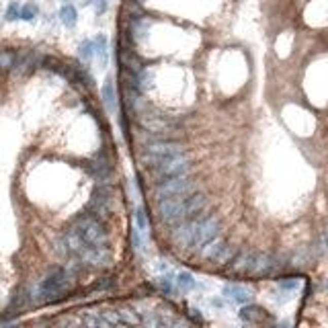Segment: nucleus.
<instances>
[{
    "label": "nucleus",
    "mask_w": 328,
    "mask_h": 328,
    "mask_svg": "<svg viewBox=\"0 0 328 328\" xmlns=\"http://www.w3.org/2000/svg\"><path fill=\"white\" fill-rule=\"evenodd\" d=\"M78 56H80L82 62H90L94 58V43H92V39H84L78 45Z\"/></svg>",
    "instance_id": "nucleus-9"
},
{
    "label": "nucleus",
    "mask_w": 328,
    "mask_h": 328,
    "mask_svg": "<svg viewBox=\"0 0 328 328\" xmlns=\"http://www.w3.org/2000/svg\"><path fill=\"white\" fill-rule=\"evenodd\" d=\"M136 230H140L142 236L148 232V217H146V211L142 205L136 209Z\"/></svg>",
    "instance_id": "nucleus-13"
},
{
    "label": "nucleus",
    "mask_w": 328,
    "mask_h": 328,
    "mask_svg": "<svg viewBox=\"0 0 328 328\" xmlns=\"http://www.w3.org/2000/svg\"><path fill=\"white\" fill-rule=\"evenodd\" d=\"M324 287H326V291H328V279H326V283H324Z\"/></svg>",
    "instance_id": "nucleus-21"
},
{
    "label": "nucleus",
    "mask_w": 328,
    "mask_h": 328,
    "mask_svg": "<svg viewBox=\"0 0 328 328\" xmlns=\"http://www.w3.org/2000/svg\"><path fill=\"white\" fill-rule=\"evenodd\" d=\"M298 285H300V281L296 277H289V279H281L279 281V287L285 289V291H293V289H298Z\"/></svg>",
    "instance_id": "nucleus-18"
},
{
    "label": "nucleus",
    "mask_w": 328,
    "mask_h": 328,
    "mask_svg": "<svg viewBox=\"0 0 328 328\" xmlns=\"http://www.w3.org/2000/svg\"><path fill=\"white\" fill-rule=\"evenodd\" d=\"M306 263H308V250H300V252H296L293 258H291V265H293V267H302V265H306Z\"/></svg>",
    "instance_id": "nucleus-19"
},
{
    "label": "nucleus",
    "mask_w": 328,
    "mask_h": 328,
    "mask_svg": "<svg viewBox=\"0 0 328 328\" xmlns=\"http://www.w3.org/2000/svg\"><path fill=\"white\" fill-rule=\"evenodd\" d=\"M138 3H144V0H138Z\"/></svg>",
    "instance_id": "nucleus-22"
},
{
    "label": "nucleus",
    "mask_w": 328,
    "mask_h": 328,
    "mask_svg": "<svg viewBox=\"0 0 328 328\" xmlns=\"http://www.w3.org/2000/svg\"><path fill=\"white\" fill-rule=\"evenodd\" d=\"M156 285L167 293V296H171L173 291H175V279H173V275H162V277H158L156 279Z\"/></svg>",
    "instance_id": "nucleus-14"
},
{
    "label": "nucleus",
    "mask_w": 328,
    "mask_h": 328,
    "mask_svg": "<svg viewBox=\"0 0 328 328\" xmlns=\"http://www.w3.org/2000/svg\"><path fill=\"white\" fill-rule=\"evenodd\" d=\"M175 283H177L181 289H185V291H189V289L195 287V279H193L191 273H187V271H181V273H179L177 279H175Z\"/></svg>",
    "instance_id": "nucleus-12"
},
{
    "label": "nucleus",
    "mask_w": 328,
    "mask_h": 328,
    "mask_svg": "<svg viewBox=\"0 0 328 328\" xmlns=\"http://www.w3.org/2000/svg\"><path fill=\"white\" fill-rule=\"evenodd\" d=\"M205 207V197L203 195H179V197H167L158 199L156 211L162 224H167L169 228H175L177 224L195 217L201 209Z\"/></svg>",
    "instance_id": "nucleus-1"
},
{
    "label": "nucleus",
    "mask_w": 328,
    "mask_h": 328,
    "mask_svg": "<svg viewBox=\"0 0 328 328\" xmlns=\"http://www.w3.org/2000/svg\"><path fill=\"white\" fill-rule=\"evenodd\" d=\"M217 234H220V222H217L215 217H199V220H197V230H195V236H193V242H191V248H195V250L203 248Z\"/></svg>",
    "instance_id": "nucleus-3"
},
{
    "label": "nucleus",
    "mask_w": 328,
    "mask_h": 328,
    "mask_svg": "<svg viewBox=\"0 0 328 328\" xmlns=\"http://www.w3.org/2000/svg\"><path fill=\"white\" fill-rule=\"evenodd\" d=\"M92 43H94V56H99L103 62H107V35L105 33H99L92 39Z\"/></svg>",
    "instance_id": "nucleus-10"
},
{
    "label": "nucleus",
    "mask_w": 328,
    "mask_h": 328,
    "mask_svg": "<svg viewBox=\"0 0 328 328\" xmlns=\"http://www.w3.org/2000/svg\"><path fill=\"white\" fill-rule=\"evenodd\" d=\"M260 316H263V310H258V308H242V312H240V318L246 322H256Z\"/></svg>",
    "instance_id": "nucleus-17"
},
{
    "label": "nucleus",
    "mask_w": 328,
    "mask_h": 328,
    "mask_svg": "<svg viewBox=\"0 0 328 328\" xmlns=\"http://www.w3.org/2000/svg\"><path fill=\"white\" fill-rule=\"evenodd\" d=\"M226 246V242L222 240V238H211L203 248H199V252H201V256L203 258H207V260H215L217 258V254H220L222 252V248Z\"/></svg>",
    "instance_id": "nucleus-7"
},
{
    "label": "nucleus",
    "mask_w": 328,
    "mask_h": 328,
    "mask_svg": "<svg viewBox=\"0 0 328 328\" xmlns=\"http://www.w3.org/2000/svg\"><path fill=\"white\" fill-rule=\"evenodd\" d=\"M132 242H134V248H136L138 252H142V250H144V242H142V234H140V230H134V232H132Z\"/></svg>",
    "instance_id": "nucleus-20"
},
{
    "label": "nucleus",
    "mask_w": 328,
    "mask_h": 328,
    "mask_svg": "<svg viewBox=\"0 0 328 328\" xmlns=\"http://www.w3.org/2000/svg\"><path fill=\"white\" fill-rule=\"evenodd\" d=\"M37 13H39L37 5L35 3H27V5L21 7V21H33L37 17Z\"/></svg>",
    "instance_id": "nucleus-15"
},
{
    "label": "nucleus",
    "mask_w": 328,
    "mask_h": 328,
    "mask_svg": "<svg viewBox=\"0 0 328 328\" xmlns=\"http://www.w3.org/2000/svg\"><path fill=\"white\" fill-rule=\"evenodd\" d=\"M224 296L228 300H232L234 304H250L252 302V291L244 285H226L224 287Z\"/></svg>",
    "instance_id": "nucleus-5"
},
{
    "label": "nucleus",
    "mask_w": 328,
    "mask_h": 328,
    "mask_svg": "<svg viewBox=\"0 0 328 328\" xmlns=\"http://www.w3.org/2000/svg\"><path fill=\"white\" fill-rule=\"evenodd\" d=\"M103 101L109 109H115V86L111 80H107L103 86Z\"/></svg>",
    "instance_id": "nucleus-11"
},
{
    "label": "nucleus",
    "mask_w": 328,
    "mask_h": 328,
    "mask_svg": "<svg viewBox=\"0 0 328 328\" xmlns=\"http://www.w3.org/2000/svg\"><path fill=\"white\" fill-rule=\"evenodd\" d=\"M185 146L181 142H175V140H156V142H150L144 146V154H152V156H177V154H183Z\"/></svg>",
    "instance_id": "nucleus-4"
},
{
    "label": "nucleus",
    "mask_w": 328,
    "mask_h": 328,
    "mask_svg": "<svg viewBox=\"0 0 328 328\" xmlns=\"http://www.w3.org/2000/svg\"><path fill=\"white\" fill-rule=\"evenodd\" d=\"M21 19V5L19 3H11L5 11V21L13 23V21H19Z\"/></svg>",
    "instance_id": "nucleus-16"
},
{
    "label": "nucleus",
    "mask_w": 328,
    "mask_h": 328,
    "mask_svg": "<svg viewBox=\"0 0 328 328\" xmlns=\"http://www.w3.org/2000/svg\"><path fill=\"white\" fill-rule=\"evenodd\" d=\"M60 21L64 23V27L74 29L76 23H78V11H76V7L74 5H64L60 9Z\"/></svg>",
    "instance_id": "nucleus-8"
},
{
    "label": "nucleus",
    "mask_w": 328,
    "mask_h": 328,
    "mask_svg": "<svg viewBox=\"0 0 328 328\" xmlns=\"http://www.w3.org/2000/svg\"><path fill=\"white\" fill-rule=\"evenodd\" d=\"M252 258H254V252H250V250H242V252H238L236 256H232V273H238V275H242V273H248V269H250V265H252Z\"/></svg>",
    "instance_id": "nucleus-6"
},
{
    "label": "nucleus",
    "mask_w": 328,
    "mask_h": 328,
    "mask_svg": "<svg viewBox=\"0 0 328 328\" xmlns=\"http://www.w3.org/2000/svg\"><path fill=\"white\" fill-rule=\"evenodd\" d=\"M195 191V183L187 175H177L171 179L158 181L154 187V197L158 199H167V197H179V195H191Z\"/></svg>",
    "instance_id": "nucleus-2"
}]
</instances>
